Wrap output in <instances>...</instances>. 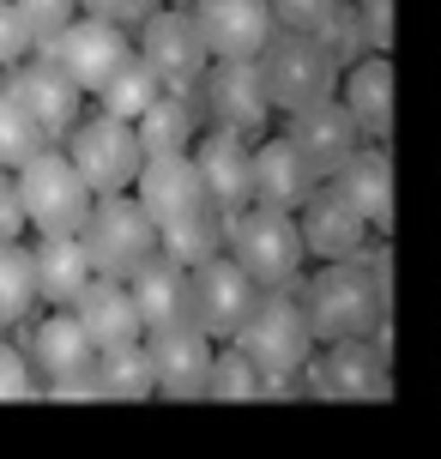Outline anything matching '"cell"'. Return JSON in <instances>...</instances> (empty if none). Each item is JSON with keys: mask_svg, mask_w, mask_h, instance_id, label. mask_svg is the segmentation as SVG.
Wrapping results in <instances>:
<instances>
[{"mask_svg": "<svg viewBox=\"0 0 441 459\" xmlns=\"http://www.w3.org/2000/svg\"><path fill=\"white\" fill-rule=\"evenodd\" d=\"M134 194L145 200V212H151L158 242H163L169 260L200 266V260H212V254H224V212H218V200H212V187H206V176H200L194 152L145 158Z\"/></svg>", "mask_w": 441, "mask_h": 459, "instance_id": "1", "label": "cell"}, {"mask_svg": "<svg viewBox=\"0 0 441 459\" xmlns=\"http://www.w3.org/2000/svg\"><path fill=\"white\" fill-rule=\"evenodd\" d=\"M297 297L321 344L381 339L387 333V254L363 248L357 260H326L321 273L297 284Z\"/></svg>", "mask_w": 441, "mask_h": 459, "instance_id": "2", "label": "cell"}, {"mask_svg": "<svg viewBox=\"0 0 441 459\" xmlns=\"http://www.w3.org/2000/svg\"><path fill=\"white\" fill-rule=\"evenodd\" d=\"M224 254L260 290H297L302 266H308V242H302L297 212H279V206H248L236 218H224Z\"/></svg>", "mask_w": 441, "mask_h": 459, "instance_id": "3", "label": "cell"}, {"mask_svg": "<svg viewBox=\"0 0 441 459\" xmlns=\"http://www.w3.org/2000/svg\"><path fill=\"white\" fill-rule=\"evenodd\" d=\"M61 152H67V163L85 176V187H91L97 200H103V194H134V187H140V169H145L140 127L121 121V115H109V109H97V103L79 115V127L61 139Z\"/></svg>", "mask_w": 441, "mask_h": 459, "instance_id": "4", "label": "cell"}, {"mask_svg": "<svg viewBox=\"0 0 441 459\" xmlns=\"http://www.w3.org/2000/svg\"><path fill=\"white\" fill-rule=\"evenodd\" d=\"M260 79H266V97L272 109L302 115L333 97V79H339V48L315 37V30H272V43L260 48Z\"/></svg>", "mask_w": 441, "mask_h": 459, "instance_id": "5", "label": "cell"}, {"mask_svg": "<svg viewBox=\"0 0 441 459\" xmlns=\"http://www.w3.org/2000/svg\"><path fill=\"white\" fill-rule=\"evenodd\" d=\"M13 187H19V212L30 224V236H79L97 206V194L85 187V176L67 163L61 145H48L43 158L13 169Z\"/></svg>", "mask_w": 441, "mask_h": 459, "instance_id": "6", "label": "cell"}, {"mask_svg": "<svg viewBox=\"0 0 441 459\" xmlns=\"http://www.w3.org/2000/svg\"><path fill=\"white\" fill-rule=\"evenodd\" d=\"M79 236H85V248H91V260H97L103 278H134L145 260L163 254L158 224H151V212H145L140 194H103Z\"/></svg>", "mask_w": 441, "mask_h": 459, "instance_id": "7", "label": "cell"}, {"mask_svg": "<svg viewBox=\"0 0 441 459\" xmlns=\"http://www.w3.org/2000/svg\"><path fill=\"white\" fill-rule=\"evenodd\" d=\"M230 344H242V351L255 357V368L266 375V381H279V375L302 368L315 351H321L315 321H308V308H302L297 290H266L260 308L248 315V326H242Z\"/></svg>", "mask_w": 441, "mask_h": 459, "instance_id": "8", "label": "cell"}, {"mask_svg": "<svg viewBox=\"0 0 441 459\" xmlns=\"http://www.w3.org/2000/svg\"><path fill=\"white\" fill-rule=\"evenodd\" d=\"M134 43H140V61L163 79V91L200 97V85L212 73V48L200 37V24H194V6H158L134 30Z\"/></svg>", "mask_w": 441, "mask_h": 459, "instance_id": "9", "label": "cell"}, {"mask_svg": "<svg viewBox=\"0 0 441 459\" xmlns=\"http://www.w3.org/2000/svg\"><path fill=\"white\" fill-rule=\"evenodd\" d=\"M260 297L266 290L236 266L230 254H212L200 266H187V321L200 326L212 344H230L248 326V315L260 308Z\"/></svg>", "mask_w": 441, "mask_h": 459, "instance_id": "10", "label": "cell"}, {"mask_svg": "<svg viewBox=\"0 0 441 459\" xmlns=\"http://www.w3.org/2000/svg\"><path fill=\"white\" fill-rule=\"evenodd\" d=\"M24 351H30V368L43 375L55 393H85L97 381V344L85 333V321L73 308H43L19 326Z\"/></svg>", "mask_w": 441, "mask_h": 459, "instance_id": "11", "label": "cell"}, {"mask_svg": "<svg viewBox=\"0 0 441 459\" xmlns=\"http://www.w3.org/2000/svg\"><path fill=\"white\" fill-rule=\"evenodd\" d=\"M43 55L67 73L85 97H97L121 67H127V61H134V55H140V43H134V30H121V24H109V19L79 13V19L55 37V43H43Z\"/></svg>", "mask_w": 441, "mask_h": 459, "instance_id": "12", "label": "cell"}, {"mask_svg": "<svg viewBox=\"0 0 441 459\" xmlns=\"http://www.w3.org/2000/svg\"><path fill=\"white\" fill-rule=\"evenodd\" d=\"M200 109H206V127H224L242 139H266V121L279 115L266 97L260 61H212L206 85H200Z\"/></svg>", "mask_w": 441, "mask_h": 459, "instance_id": "13", "label": "cell"}, {"mask_svg": "<svg viewBox=\"0 0 441 459\" xmlns=\"http://www.w3.org/2000/svg\"><path fill=\"white\" fill-rule=\"evenodd\" d=\"M6 91H13V103H19V109L30 115V121H37L48 139H55V145H61V139L79 127V115L91 109V97L79 91L67 73H61V67L43 55V48H37L24 67L6 73Z\"/></svg>", "mask_w": 441, "mask_h": 459, "instance_id": "14", "label": "cell"}, {"mask_svg": "<svg viewBox=\"0 0 441 459\" xmlns=\"http://www.w3.org/2000/svg\"><path fill=\"white\" fill-rule=\"evenodd\" d=\"M194 24L212 61H260V48L279 30V13L272 0H194Z\"/></svg>", "mask_w": 441, "mask_h": 459, "instance_id": "15", "label": "cell"}, {"mask_svg": "<svg viewBox=\"0 0 441 459\" xmlns=\"http://www.w3.org/2000/svg\"><path fill=\"white\" fill-rule=\"evenodd\" d=\"M284 134H290V145L302 152V163L315 169V182H333V176L369 145V139L357 134V121H350V109L339 103V97H326V103H315V109L290 115Z\"/></svg>", "mask_w": 441, "mask_h": 459, "instance_id": "16", "label": "cell"}, {"mask_svg": "<svg viewBox=\"0 0 441 459\" xmlns=\"http://www.w3.org/2000/svg\"><path fill=\"white\" fill-rule=\"evenodd\" d=\"M297 224H302V242H308V260H321V266L326 260H357V254L369 248V236H375V224L350 206L333 182L315 187V194L302 200Z\"/></svg>", "mask_w": 441, "mask_h": 459, "instance_id": "17", "label": "cell"}, {"mask_svg": "<svg viewBox=\"0 0 441 459\" xmlns=\"http://www.w3.org/2000/svg\"><path fill=\"white\" fill-rule=\"evenodd\" d=\"M194 163H200V176H206V187H212V200H218L224 218L255 206V139L206 127L200 145H194Z\"/></svg>", "mask_w": 441, "mask_h": 459, "instance_id": "18", "label": "cell"}, {"mask_svg": "<svg viewBox=\"0 0 441 459\" xmlns=\"http://www.w3.org/2000/svg\"><path fill=\"white\" fill-rule=\"evenodd\" d=\"M315 169L302 163V152L290 145V134H266L255 139V206H279V212H302V200L315 194Z\"/></svg>", "mask_w": 441, "mask_h": 459, "instance_id": "19", "label": "cell"}, {"mask_svg": "<svg viewBox=\"0 0 441 459\" xmlns=\"http://www.w3.org/2000/svg\"><path fill=\"white\" fill-rule=\"evenodd\" d=\"M73 315L85 321L97 351H116V344H134L145 339V321H140V302H134V284L127 278H91V290L73 302Z\"/></svg>", "mask_w": 441, "mask_h": 459, "instance_id": "20", "label": "cell"}, {"mask_svg": "<svg viewBox=\"0 0 441 459\" xmlns=\"http://www.w3.org/2000/svg\"><path fill=\"white\" fill-rule=\"evenodd\" d=\"M30 248H37V284H43L48 308H73L91 290L97 260L85 248V236H30Z\"/></svg>", "mask_w": 441, "mask_h": 459, "instance_id": "21", "label": "cell"}, {"mask_svg": "<svg viewBox=\"0 0 441 459\" xmlns=\"http://www.w3.org/2000/svg\"><path fill=\"white\" fill-rule=\"evenodd\" d=\"M339 103L350 109L357 134L369 139V145H387V127H393V67H387V55H363L345 73Z\"/></svg>", "mask_w": 441, "mask_h": 459, "instance_id": "22", "label": "cell"}, {"mask_svg": "<svg viewBox=\"0 0 441 459\" xmlns=\"http://www.w3.org/2000/svg\"><path fill=\"white\" fill-rule=\"evenodd\" d=\"M145 344H151V363H158V387H169V393H182V387H206L218 344H212L194 321L163 326V333H151Z\"/></svg>", "mask_w": 441, "mask_h": 459, "instance_id": "23", "label": "cell"}, {"mask_svg": "<svg viewBox=\"0 0 441 459\" xmlns=\"http://www.w3.org/2000/svg\"><path fill=\"white\" fill-rule=\"evenodd\" d=\"M127 284H134V302H140L145 339L163 333V326H182L187 321V266H182V260L158 254V260H145Z\"/></svg>", "mask_w": 441, "mask_h": 459, "instance_id": "24", "label": "cell"}, {"mask_svg": "<svg viewBox=\"0 0 441 459\" xmlns=\"http://www.w3.org/2000/svg\"><path fill=\"white\" fill-rule=\"evenodd\" d=\"M134 127H140L145 158H176V152H194V145H200V134H206V109H200V97L163 91Z\"/></svg>", "mask_w": 441, "mask_h": 459, "instance_id": "25", "label": "cell"}, {"mask_svg": "<svg viewBox=\"0 0 441 459\" xmlns=\"http://www.w3.org/2000/svg\"><path fill=\"white\" fill-rule=\"evenodd\" d=\"M333 187L345 194L350 206L363 212L375 230H387V218H393V176H387V145H363L357 158L333 176Z\"/></svg>", "mask_w": 441, "mask_h": 459, "instance_id": "26", "label": "cell"}, {"mask_svg": "<svg viewBox=\"0 0 441 459\" xmlns=\"http://www.w3.org/2000/svg\"><path fill=\"white\" fill-rule=\"evenodd\" d=\"M43 302V284H37V248L30 242H6L0 236V326H24Z\"/></svg>", "mask_w": 441, "mask_h": 459, "instance_id": "27", "label": "cell"}, {"mask_svg": "<svg viewBox=\"0 0 441 459\" xmlns=\"http://www.w3.org/2000/svg\"><path fill=\"white\" fill-rule=\"evenodd\" d=\"M158 387V363H151V344H116V351H97V381L91 393H145Z\"/></svg>", "mask_w": 441, "mask_h": 459, "instance_id": "28", "label": "cell"}, {"mask_svg": "<svg viewBox=\"0 0 441 459\" xmlns=\"http://www.w3.org/2000/svg\"><path fill=\"white\" fill-rule=\"evenodd\" d=\"M158 97H163V79L145 67L140 55H134V61H127V67H121L116 79H109V85L91 97V103H97V109H109V115H121V121H140V115L151 109Z\"/></svg>", "mask_w": 441, "mask_h": 459, "instance_id": "29", "label": "cell"}, {"mask_svg": "<svg viewBox=\"0 0 441 459\" xmlns=\"http://www.w3.org/2000/svg\"><path fill=\"white\" fill-rule=\"evenodd\" d=\"M48 145H55V139L13 103V91H0V163H6V169H24L30 158H43Z\"/></svg>", "mask_w": 441, "mask_h": 459, "instance_id": "30", "label": "cell"}, {"mask_svg": "<svg viewBox=\"0 0 441 459\" xmlns=\"http://www.w3.org/2000/svg\"><path fill=\"white\" fill-rule=\"evenodd\" d=\"M284 30H315V37H333V24L345 13V0H272Z\"/></svg>", "mask_w": 441, "mask_h": 459, "instance_id": "31", "label": "cell"}, {"mask_svg": "<svg viewBox=\"0 0 441 459\" xmlns=\"http://www.w3.org/2000/svg\"><path fill=\"white\" fill-rule=\"evenodd\" d=\"M30 55H37V30L24 24L19 0H0V67L13 73V67H24Z\"/></svg>", "mask_w": 441, "mask_h": 459, "instance_id": "32", "label": "cell"}, {"mask_svg": "<svg viewBox=\"0 0 441 459\" xmlns=\"http://www.w3.org/2000/svg\"><path fill=\"white\" fill-rule=\"evenodd\" d=\"M19 13H24V24L37 30V48H43L79 19V0H19Z\"/></svg>", "mask_w": 441, "mask_h": 459, "instance_id": "33", "label": "cell"}, {"mask_svg": "<svg viewBox=\"0 0 441 459\" xmlns=\"http://www.w3.org/2000/svg\"><path fill=\"white\" fill-rule=\"evenodd\" d=\"M163 0H79V13H91V19H109L121 30H140L151 13H158Z\"/></svg>", "mask_w": 441, "mask_h": 459, "instance_id": "34", "label": "cell"}, {"mask_svg": "<svg viewBox=\"0 0 441 459\" xmlns=\"http://www.w3.org/2000/svg\"><path fill=\"white\" fill-rule=\"evenodd\" d=\"M37 375H30V351L19 339H0V393H30Z\"/></svg>", "mask_w": 441, "mask_h": 459, "instance_id": "35", "label": "cell"}, {"mask_svg": "<svg viewBox=\"0 0 441 459\" xmlns=\"http://www.w3.org/2000/svg\"><path fill=\"white\" fill-rule=\"evenodd\" d=\"M163 6H194V0H163Z\"/></svg>", "mask_w": 441, "mask_h": 459, "instance_id": "36", "label": "cell"}, {"mask_svg": "<svg viewBox=\"0 0 441 459\" xmlns=\"http://www.w3.org/2000/svg\"><path fill=\"white\" fill-rule=\"evenodd\" d=\"M0 91H6V67H0Z\"/></svg>", "mask_w": 441, "mask_h": 459, "instance_id": "37", "label": "cell"}]
</instances>
